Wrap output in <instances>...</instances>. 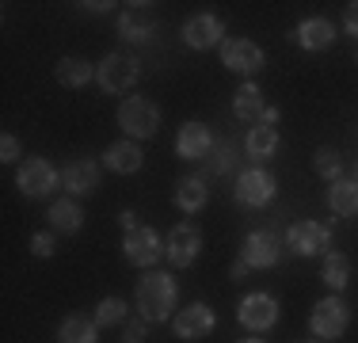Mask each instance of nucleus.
Instances as JSON below:
<instances>
[{"label":"nucleus","instance_id":"nucleus-1","mask_svg":"<svg viewBox=\"0 0 358 343\" xmlns=\"http://www.w3.org/2000/svg\"><path fill=\"white\" fill-rule=\"evenodd\" d=\"M176 298H179V286L172 274H164V271H145L138 290H134L138 316H145L149 324H164L176 309Z\"/></svg>","mask_w":358,"mask_h":343},{"label":"nucleus","instance_id":"nucleus-2","mask_svg":"<svg viewBox=\"0 0 358 343\" xmlns=\"http://www.w3.org/2000/svg\"><path fill=\"white\" fill-rule=\"evenodd\" d=\"M118 130L130 134V141H149L160 130V107L145 96H130L118 103Z\"/></svg>","mask_w":358,"mask_h":343},{"label":"nucleus","instance_id":"nucleus-3","mask_svg":"<svg viewBox=\"0 0 358 343\" xmlns=\"http://www.w3.org/2000/svg\"><path fill=\"white\" fill-rule=\"evenodd\" d=\"M138 76H141V62L134 54H122V50L107 54L103 62L96 65V80H99V88H103L107 96H122V92H130L134 84H138Z\"/></svg>","mask_w":358,"mask_h":343},{"label":"nucleus","instance_id":"nucleus-4","mask_svg":"<svg viewBox=\"0 0 358 343\" xmlns=\"http://www.w3.org/2000/svg\"><path fill=\"white\" fill-rule=\"evenodd\" d=\"M347 324H351V305H347L343 298H336V294L320 298V302L313 305V313H309V328H313L317 340H339L347 332Z\"/></svg>","mask_w":358,"mask_h":343},{"label":"nucleus","instance_id":"nucleus-5","mask_svg":"<svg viewBox=\"0 0 358 343\" xmlns=\"http://www.w3.org/2000/svg\"><path fill=\"white\" fill-rule=\"evenodd\" d=\"M122 252H126V263H130V267L149 271L152 263L164 260V240H160L157 229H149V225H134V229H126Z\"/></svg>","mask_w":358,"mask_h":343},{"label":"nucleus","instance_id":"nucleus-6","mask_svg":"<svg viewBox=\"0 0 358 343\" xmlns=\"http://www.w3.org/2000/svg\"><path fill=\"white\" fill-rule=\"evenodd\" d=\"M57 183H62V172H54V164L42 160V157H27L20 164V172H15V187H20L27 199H46Z\"/></svg>","mask_w":358,"mask_h":343},{"label":"nucleus","instance_id":"nucleus-7","mask_svg":"<svg viewBox=\"0 0 358 343\" xmlns=\"http://www.w3.org/2000/svg\"><path fill=\"white\" fill-rule=\"evenodd\" d=\"M275 191H278V183H275V176H271L267 168H248V172H241V176H236L233 199L241 202V206L259 210V206H267L271 199H275Z\"/></svg>","mask_w":358,"mask_h":343},{"label":"nucleus","instance_id":"nucleus-8","mask_svg":"<svg viewBox=\"0 0 358 343\" xmlns=\"http://www.w3.org/2000/svg\"><path fill=\"white\" fill-rule=\"evenodd\" d=\"M221 65H225L229 73L255 76L263 65H267V54H263L252 38H225L221 42Z\"/></svg>","mask_w":358,"mask_h":343},{"label":"nucleus","instance_id":"nucleus-9","mask_svg":"<svg viewBox=\"0 0 358 343\" xmlns=\"http://www.w3.org/2000/svg\"><path fill=\"white\" fill-rule=\"evenodd\" d=\"M241 260L248 263L252 271L275 267V263L282 260V237H278L275 229H255V233H248V240H244Z\"/></svg>","mask_w":358,"mask_h":343},{"label":"nucleus","instance_id":"nucleus-10","mask_svg":"<svg viewBox=\"0 0 358 343\" xmlns=\"http://www.w3.org/2000/svg\"><path fill=\"white\" fill-rule=\"evenodd\" d=\"M286 244H289V252H297V255H320V252H328V244H331V229L328 225H320V221H294V225L286 229Z\"/></svg>","mask_w":358,"mask_h":343},{"label":"nucleus","instance_id":"nucleus-11","mask_svg":"<svg viewBox=\"0 0 358 343\" xmlns=\"http://www.w3.org/2000/svg\"><path fill=\"white\" fill-rule=\"evenodd\" d=\"M199 252H202L199 225H176L172 237H168V244H164V260L172 263L176 271H183V267H191V263L199 260Z\"/></svg>","mask_w":358,"mask_h":343},{"label":"nucleus","instance_id":"nucleus-12","mask_svg":"<svg viewBox=\"0 0 358 343\" xmlns=\"http://www.w3.org/2000/svg\"><path fill=\"white\" fill-rule=\"evenodd\" d=\"M214 324H217L214 309L206 302H194V305H187L176 313L172 332H176V340H206L210 332H214Z\"/></svg>","mask_w":358,"mask_h":343},{"label":"nucleus","instance_id":"nucleus-13","mask_svg":"<svg viewBox=\"0 0 358 343\" xmlns=\"http://www.w3.org/2000/svg\"><path fill=\"white\" fill-rule=\"evenodd\" d=\"M236 316H241V324L248 332H267L278 324V302L271 294H244Z\"/></svg>","mask_w":358,"mask_h":343},{"label":"nucleus","instance_id":"nucleus-14","mask_svg":"<svg viewBox=\"0 0 358 343\" xmlns=\"http://www.w3.org/2000/svg\"><path fill=\"white\" fill-rule=\"evenodd\" d=\"M183 42L191 50H214L225 42V23L217 20V15H210V12H199V15H191V20L183 23Z\"/></svg>","mask_w":358,"mask_h":343},{"label":"nucleus","instance_id":"nucleus-15","mask_svg":"<svg viewBox=\"0 0 358 343\" xmlns=\"http://www.w3.org/2000/svg\"><path fill=\"white\" fill-rule=\"evenodd\" d=\"M210 149H214V134H210V126H206V122L191 118V122L179 126V137H176V157H183V160H199V157H206Z\"/></svg>","mask_w":358,"mask_h":343},{"label":"nucleus","instance_id":"nucleus-16","mask_svg":"<svg viewBox=\"0 0 358 343\" xmlns=\"http://www.w3.org/2000/svg\"><path fill=\"white\" fill-rule=\"evenodd\" d=\"M289 42H297L301 50L317 54V50H328L331 42H336V27H331V20H324V15H313V20H301L289 31Z\"/></svg>","mask_w":358,"mask_h":343},{"label":"nucleus","instance_id":"nucleus-17","mask_svg":"<svg viewBox=\"0 0 358 343\" xmlns=\"http://www.w3.org/2000/svg\"><path fill=\"white\" fill-rule=\"evenodd\" d=\"M152 31H157V20H152V4H126L122 15H118V34L126 42H149Z\"/></svg>","mask_w":358,"mask_h":343},{"label":"nucleus","instance_id":"nucleus-18","mask_svg":"<svg viewBox=\"0 0 358 343\" xmlns=\"http://www.w3.org/2000/svg\"><path fill=\"white\" fill-rule=\"evenodd\" d=\"M62 183H65V191H69L73 199L99 191V164H96V160H88V157H84V160H73V164L62 172Z\"/></svg>","mask_w":358,"mask_h":343},{"label":"nucleus","instance_id":"nucleus-19","mask_svg":"<svg viewBox=\"0 0 358 343\" xmlns=\"http://www.w3.org/2000/svg\"><path fill=\"white\" fill-rule=\"evenodd\" d=\"M46 221L54 233H65V237H76L84 229V210L76 206V199L69 195V199H54L46 210Z\"/></svg>","mask_w":358,"mask_h":343},{"label":"nucleus","instance_id":"nucleus-20","mask_svg":"<svg viewBox=\"0 0 358 343\" xmlns=\"http://www.w3.org/2000/svg\"><path fill=\"white\" fill-rule=\"evenodd\" d=\"M103 164L110 172H118V176H134V172H141V164H145L141 145L138 141H115V145H107Z\"/></svg>","mask_w":358,"mask_h":343},{"label":"nucleus","instance_id":"nucleus-21","mask_svg":"<svg viewBox=\"0 0 358 343\" xmlns=\"http://www.w3.org/2000/svg\"><path fill=\"white\" fill-rule=\"evenodd\" d=\"M172 199H176V206L183 214H199L202 206L210 202V191H206V179L202 176H183L176 183V191H172Z\"/></svg>","mask_w":358,"mask_h":343},{"label":"nucleus","instance_id":"nucleus-22","mask_svg":"<svg viewBox=\"0 0 358 343\" xmlns=\"http://www.w3.org/2000/svg\"><path fill=\"white\" fill-rule=\"evenodd\" d=\"M263 111H267V99H263L259 84H255V80L241 84V88H236V96H233V115L244 118V122H259Z\"/></svg>","mask_w":358,"mask_h":343},{"label":"nucleus","instance_id":"nucleus-23","mask_svg":"<svg viewBox=\"0 0 358 343\" xmlns=\"http://www.w3.org/2000/svg\"><path fill=\"white\" fill-rule=\"evenodd\" d=\"M278 145H282V137H278L275 126L255 122L252 130H248V141H244V149H248L252 160H271V157L278 153Z\"/></svg>","mask_w":358,"mask_h":343},{"label":"nucleus","instance_id":"nucleus-24","mask_svg":"<svg viewBox=\"0 0 358 343\" xmlns=\"http://www.w3.org/2000/svg\"><path fill=\"white\" fill-rule=\"evenodd\" d=\"M328 206L339 218H358V179H336L328 187Z\"/></svg>","mask_w":358,"mask_h":343},{"label":"nucleus","instance_id":"nucleus-25","mask_svg":"<svg viewBox=\"0 0 358 343\" xmlns=\"http://www.w3.org/2000/svg\"><path fill=\"white\" fill-rule=\"evenodd\" d=\"M54 76H57L62 88H84V84L96 76V65H88L84 57H62L57 69H54Z\"/></svg>","mask_w":358,"mask_h":343},{"label":"nucleus","instance_id":"nucleus-26","mask_svg":"<svg viewBox=\"0 0 358 343\" xmlns=\"http://www.w3.org/2000/svg\"><path fill=\"white\" fill-rule=\"evenodd\" d=\"M320 279L328 290H347V282H351V260H347L343 252H324V267H320Z\"/></svg>","mask_w":358,"mask_h":343},{"label":"nucleus","instance_id":"nucleus-27","mask_svg":"<svg viewBox=\"0 0 358 343\" xmlns=\"http://www.w3.org/2000/svg\"><path fill=\"white\" fill-rule=\"evenodd\" d=\"M62 343H99V324L88 316H65L62 328H57Z\"/></svg>","mask_w":358,"mask_h":343},{"label":"nucleus","instance_id":"nucleus-28","mask_svg":"<svg viewBox=\"0 0 358 343\" xmlns=\"http://www.w3.org/2000/svg\"><path fill=\"white\" fill-rule=\"evenodd\" d=\"M313 168H317L320 179H343V157H339V149H328V145H320L317 153H313Z\"/></svg>","mask_w":358,"mask_h":343},{"label":"nucleus","instance_id":"nucleus-29","mask_svg":"<svg viewBox=\"0 0 358 343\" xmlns=\"http://www.w3.org/2000/svg\"><path fill=\"white\" fill-rule=\"evenodd\" d=\"M92 321L99 324V328H110V324H126V302L122 298H103V302L96 305V316Z\"/></svg>","mask_w":358,"mask_h":343},{"label":"nucleus","instance_id":"nucleus-30","mask_svg":"<svg viewBox=\"0 0 358 343\" xmlns=\"http://www.w3.org/2000/svg\"><path fill=\"white\" fill-rule=\"evenodd\" d=\"M31 252L38 255V260H50V255L57 252V240H54V229H42V233L31 237Z\"/></svg>","mask_w":358,"mask_h":343},{"label":"nucleus","instance_id":"nucleus-31","mask_svg":"<svg viewBox=\"0 0 358 343\" xmlns=\"http://www.w3.org/2000/svg\"><path fill=\"white\" fill-rule=\"evenodd\" d=\"M233 141H217L214 145V172L217 176H229V172H233Z\"/></svg>","mask_w":358,"mask_h":343},{"label":"nucleus","instance_id":"nucleus-32","mask_svg":"<svg viewBox=\"0 0 358 343\" xmlns=\"http://www.w3.org/2000/svg\"><path fill=\"white\" fill-rule=\"evenodd\" d=\"M149 328H152V324L145 321V316H134V321H126L122 343H145V340H149Z\"/></svg>","mask_w":358,"mask_h":343},{"label":"nucleus","instance_id":"nucleus-33","mask_svg":"<svg viewBox=\"0 0 358 343\" xmlns=\"http://www.w3.org/2000/svg\"><path fill=\"white\" fill-rule=\"evenodd\" d=\"M0 160H4V164H15V160H20V141H15V134L0 137Z\"/></svg>","mask_w":358,"mask_h":343},{"label":"nucleus","instance_id":"nucleus-34","mask_svg":"<svg viewBox=\"0 0 358 343\" xmlns=\"http://www.w3.org/2000/svg\"><path fill=\"white\" fill-rule=\"evenodd\" d=\"M343 27H347V34H351V38H358V0L343 8Z\"/></svg>","mask_w":358,"mask_h":343},{"label":"nucleus","instance_id":"nucleus-35","mask_svg":"<svg viewBox=\"0 0 358 343\" xmlns=\"http://www.w3.org/2000/svg\"><path fill=\"white\" fill-rule=\"evenodd\" d=\"M278 118H282V111H278V107H267L259 122H263V126H278Z\"/></svg>","mask_w":358,"mask_h":343},{"label":"nucleus","instance_id":"nucleus-36","mask_svg":"<svg viewBox=\"0 0 358 343\" xmlns=\"http://www.w3.org/2000/svg\"><path fill=\"white\" fill-rule=\"evenodd\" d=\"M84 12H92V15H103L107 8H115V4H107V0H99V4H80Z\"/></svg>","mask_w":358,"mask_h":343},{"label":"nucleus","instance_id":"nucleus-37","mask_svg":"<svg viewBox=\"0 0 358 343\" xmlns=\"http://www.w3.org/2000/svg\"><path fill=\"white\" fill-rule=\"evenodd\" d=\"M252 267H248V263H244V260H236L233 263V267H229V274H233V279H244V274H248Z\"/></svg>","mask_w":358,"mask_h":343},{"label":"nucleus","instance_id":"nucleus-38","mask_svg":"<svg viewBox=\"0 0 358 343\" xmlns=\"http://www.w3.org/2000/svg\"><path fill=\"white\" fill-rule=\"evenodd\" d=\"M118 225H122V229H134V225H138V221H134V210H122V218H118Z\"/></svg>","mask_w":358,"mask_h":343},{"label":"nucleus","instance_id":"nucleus-39","mask_svg":"<svg viewBox=\"0 0 358 343\" xmlns=\"http://www.w3.org/2000/svg\"><path fill=\"white\" fill-rule=\"evenodd\" d=\"M241 343H267V340H255V336H252V340H241Z\"/></svg>","mask_w":358,"mask_h":343}]
</instances>
